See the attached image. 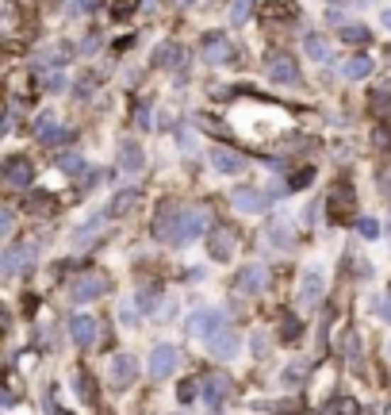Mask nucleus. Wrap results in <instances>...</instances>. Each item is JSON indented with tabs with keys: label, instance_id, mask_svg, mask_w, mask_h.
I'll return each instance as SVG.
<instances>
[{
	"label": "nucleus",
	"instance_id": "obj_1",
	"mask_svg": "<svg viewBox=\"0 0 391 415\" xmlns=\"http://www.w3.org/2000/svg\"><path fill=\"white\" fill-rule=\"evenodd\" d=\"M204 227H207V208H196V204L185 208V212H180V220H177L173 239H169V247H188V242H196Z\"/></svg>",
	"mask_w": 391,
	"mask_h": 415
},
{
	"label": "nucleus",
	"instance_id": "obj_2",
	"mask_svg": "<svg viewBox=\"0 0 391 415\" xmlns=\"http://www.w3.org/2000/svg\"><path fill=\"white\" fill-rule=\"evenodd\" d=\"M223 327H226V323H223V311H219V308H199V311H192V316H188L185 331L192 335V338H215Z\"/></svg>",
	"mask_w": 391,
	"mask_h": 415
},
{
	"label": "nucleus",
	"instance_id": "obj_3",
	"mask_svg": "<svg viewBox=\"0 0 391 415\" xmlns=\"http://www.w3.org/2000/svg\"><path fill=\"white\" fill-rule=\"evenodd\" d=\"M326 204H330V220H334V223H349L353 212H357V196H353L349 181H338V185H334Z\"/></svg>",
	"mask_w": 391,
	"mask_h": 415
},
{
	"label": "nucleus",
	"instance_id": "obj_4",
	"mask_svg": "<svg viewBox=\"0 0 391 415\" xmlns=\"http://www.w3.org/2000/svg\"><path fill=\"white\" fill-rule=\"evenodd\" d=\"M265 70H269V77L280 81V85H299V62L284 50H272L269 58H265Z\"/></svg>",
	"mask_w": 391,
	"mask_h": 415
},
{
	"label": "nucleus",
	"instance_id": "obj_5",
	"mask_svg": "<svg viewBox=\"0 0 391 415\" xmlns=\"http://www.w3.org/2000/svg\"><path fill=\"white\" fill-rule=\"evenodd\" d=\"M180 212H185V204H177V200H165V204L158 208V212H154V223H150V231H154V239H161V242H169V239H173Z\"/></svg>",
	"mask_w": 391,
	"mask_h": 415
},
{
	"label": "nucleus",
	"instance_id": "obj_6",
	"mask_svg": "<svg viewBox=\"0 0 391 415\" xmlns=\"http://www.w3.org/2000/svg\"><path fill=\"white\" fill-rule=\"evenodd\" d=\"M177 362H180L177 346H169V343H158L154 350H150V377H154V381H165V377H173Z\"/></svg>",
	"mask_w": 391,
	"mask_h": 415
},
{
	"label": "nucleus",
	"instance_id": "obj_7",
	"mask_svg": "<svg viewBox=\"0 0 391 415\" xmlns=\"http://www.w3.org/2000/svg\"><path fill=\"white\" fill-rule=\"evenodd\" d=\"M234 247H238V235L226 227V223H215L211 235H207V250H211L215 262H231L234 258Z\"/></svg>",
	"mask_w": 391,
	"mask_h": 415
},
{
	"label": "nucleus",
	"instance_id": "obj_8",
	"mask_svg": "<svg viewBox=\"0 0 391 415\" xmlns=\"http://www.w3.org/2000/svg\"><path fill=\"white\" fill-rule=\"evenodd\" d=\"M269 281H272L269 266H261V262H253V266H246L242 273H238V281H234V292H265V289H269Z\"/></svg>",
	"mask_w": 391,
	"mask_h": 415
},
{
	"label": "nucleus",
	"instance_id": "obj_9",
	"mask_svg": "<svg viewBox=\"0 0 391 415\" xmlns=\"http://www.w3.org/2000/svg\"><path fill=\"white\" fill-rule=\"evenodd\" d=\"M322 296H326V281H322V273L307 269L303 273V281H299V304L303 308H319Z\"/></svg>",
	"mask_w": 391,
	"mask_h": 415
},
{
	"label": "nucleus",
	"instance_id": "obj_10",
	"mask_svg": "<svg viewBox=\"0 0 391 415\" xmlns=\"http://www.w3.org/2000/svg\"><path fill=\"white\" fill-rule=\"evenodd\" d=\"M269 204H272V193H265V188H238L234 193V208L238 212H246V215L265 212Z\"/></svg>",
	"mask_w": 391,
	"mask_h": 415
},
{
	"label": "nucleus",
	"instance_id": "obj_11",
	"mask_svg": "<svg viewBox=\"0 0 391 415\" xmlns=\"http://www.w3.org/2000/svg\"><path fill=\"white\" fill-rule=\"evenodd\" d=\"M226 396H231V377H207L204 381V400H207V408H211V415L223 411V404H226Z\"/></svg>",
	"mask_w": 391,
	"mask_h": 415
},
{
	"label": "nucleus",
	"instance_id": "obj_12",
	"mask_svg": "<svg viewBox=\"0 0 391 415\" xmlns=\"http://www.w3.org/2000/svg\"><path fill=\"white\" fill-rule=\"evenodd\" d=\"M31 262H35V247L31 242H16V247L4 250V266L0 269H4V277H16V273L23 266H31Z\"/></svg>",
	"mask_w": 391,
	"mask_h": 415
},
{
	"label": "nucleus",
	"instance_id": "obj_13",
	"mask_svg": "<svg viewBox=\"0 0 391 415\" xmlns=\"http://www.w3.org/2000/svg\"><path fill=\"white\" fill-rule=\"evenodd\" d=\"M70 335H73V343H77L81 350H92L100 327H97V319H92V316H73L70 319Z\"/></svg>",
	"mask_w": 391,
	"mask_h": 415
},
{
	"label": "nucleus",
	"instance_id": "obj_14",
	"mask_svg": "<svg viewBox=\"0 0 391 415\" xmlns=\"http://www.w3.org/2000/svg\"><path fill=\"white\" fill-rule=\"evenodd\" d=\"M70 296L77 300V304H89V300L104 296V277H100V273H84V277H77V281H73Z\"/></svg>",
	"mask_w": 391,
	"mask_h": 415
},
{
	"label": "nucleus",
	"instance_id": "obj_15",
	"mask_svg": "<svg viewBox=\"0 0 391 415\" xmlns=\"http://www.w3.org/2000/svg\"><path fill=\"white\" fill-rule=\"evenodd\" d=\"M135 377H138V362L131 354L111 357V384H116V389H131V384H135Z\"/></svg>",
	"mask_w": 391,
	"mask_h": 415
},
{
	"label": "nucleus",
	"instance_id": "obj_16",
	"mask_svg": "<svg viewBox=\"0 0 391 415\" xmlns=\"http://www.w3.org/2000/svg\"><path fill=\"white\" fill-rule=\"evenodd\" d=\"M211 166L219 169V173L226 177H238L246 169V158L238 154V150H226V146H211Z\"/></svg>",
	"mask_w": 391,
	"mask_h": 415
},
{
	"label": "nucleus",
	"instance_id": "obj_17",
	"mask_svg": "<svg viewBox=\"0 0 391 415\" xmlns=\"http://www.w3.org/2000/svg\"><path fill=\"white\" fill-rule=\"evenodd\" d=\"M238 346H242V338H238V331H231V327H223L215 338H207V350H211L219 362H226V357L238 354Z\"/></svg>",
	"mask_w": 391,
	"mask_h": 415
},
{
	"label": "nucleus",
	"instance_id": "obj_18",
	"mask_svg": "<svg viewBox=\"0 0 391 415\" xmlns=\"http://www.w3.org/2000/svg\"><path fill=\"white\" fill-rule=\"evenodd\" d=\"M142 166H146L142 146L135 143V139H123V143H119V169H123V173H142Z\"/></svg>",
	"mask_w": 391,
	"mask_h": 415
},
{
	"label": "nucleus",
	"instance_id": "obj_19",
	"mask_svg": "<svg viewBox=\"0 0 391 415\" xmlns=\"http://www.w3.org/2000/svg\"><path fill=\"white\" fill-rule=\"evenodd\" d=\"M150 65L158 70H173V65H185V46L180 43H161L154 54H150Z\"/></svg>",
	"mask_w": 391,
	"mask_h": 415
},
{
	"label": "nucleus",
	"instance_id": "obj_20",
	"mask_svg": "<svg viewBox=\"0 0 391 415\" xmlns=\"http://www.w3.org/2000/svg\"><path fill=\"white\" fill-rule=\"evenodd\" d=\"M31 177H35V166L27 162V158H12V162L4 166V181L12 188H27L31 185Z\"/></svg>",
	"mask_w": 391,
	"mask_h": 415
},
{
	"label": "nucleus",
	"instance_id": "obj_21",
	"mask_svg": "<svg viewBox=\"0 0 391 415\" xmlns=\"http://www.w3.org/2000/svg\"><path fill=\"white\" fill-rule=\"evenodd\" d=\"M231 43H226V35H207L204 39V58L207 62H231Z\"/></svg>",
	"mask_w": 391,
	"mask_h": 415
},
{
	"label": "nucleus",
	"instance_id": "obj_22",
	"mask_svg": "<svg viewBox=\"0 0 391 415\" xmlns=\"http://www.w3.org/2000/svg\"><path fill=\"white\" fill-rule=\"evenodd\" d=\"M341 73H346L349 81H365L372 73V58H368V54H353V58L341 65Z\"/></svg>",
	"mask_w": 391,
	"mask_h": 415
},
{
	"label": "nucleus",
	"instance_id": "obj_23",
	"mask_svg": "<svg viewBox=\"0 0 391 415\" xmlns=\"http://www.w3.org/2000/svg\"><path fill=\"white\" fill-rule=\"evenodd\" d=\"M31 131H35V135H39V143H50V139L58 135L62 127H58V119H54V112H43V116L31 124Z\"/></svg>",
	"mask_w": 391,
	"mask_h": 415
},
{
	"label": "nucleus",
	"instance_id": "obj_24",
	"mask_svg": "<svg viewBox=\"0 0 391 415\" xmlns=\"http://www.w3.org/2000/svg\"><path fill=\"white\" fill-rule=\"evenodd\" d=\"M135 204H138V188H119L116 200H111V208H108V215H127Z\"/></svg>",
	"mask_w": 391,
	"mask_h": 415
},
{
	"label": "nucleus",
	"instance_id": "obj_25",
	"mask_svg": "<svg viewBox=\"0 0 391 415\" xmlns=\"http://www.w3.org/2000/svg\"><path fill=\"white\" fill-rule=\"evenodd\" d=\"M338 39L349 43V46H365V43H372V35H368V27H360V23H346L338 31Z\"/></svg>",
	"mask_w": 391,
	"mask_h": 415
},
{
	"label": "nucleus",
	"instance_id": "obj_26",
	"mask_svg": "<svg viewBox=\"0 0 391 415\" xmlns=\"http://www.w3.org/2000/svg\"><path fill=\"white\" fill-rule=\"evenodd\" d=\"M307 58L311 62H330V46H326V39H322V35H307Z\"/></svg>",
	"mask_w": 391,
	"mask_h": 415
},
{
	"label": "nucleus",
	"instance_id": "obj_27",
	"mask_svg": "<svg viewBox=\"0 0 391 415\" xmlns=\"http://www.w3.org/2000/svg\"><path fill=\"white\" fill-rule=\"evenodd\" d=\"M341 357L353 365V370H360V343H357V335L346 331V343H341Z\"/></svg>",
	"mask_w": 391,
	"mask_h": 415
},
{
	"label": "nucleus",
	"instance_id": "obj_28",
	"mask_svg": "<svg viewBox=\"0 0 391 415\" xmlns=\"http://www.w3.org/2000/svg\"><path fill=\"white\" fill-rule=\"evenodd\" d=\"M269 242H276V247H284V250L292 247V231H288V220H276V223H269Z\"/></svg>",
	"mask_w": 391,
	"mask_h": 415
},
{
	"label": "nucleus",
	"instance_id": "obj_29",
	"mask_svg": "<svg viewBox=\"0 0 391 415\" xmlns=\"http://www.w3.org/2000/svg\"><path fill=\"white\" fill-rule=\"evenodd\" d=\"M322 415H357V404H353L349 396H338V400H330L326 408H322Z\"/></svg>",
	"mask_w": 391,
	"mask_h": 415
},
{
	"label": "nucleus",
	"instance_id": "obj_30",
	"mask_svg": "<svg viewBox=\"0 0 391 415\" xmlns=\"http://www.w3.org/2000/svg\"><path fill=\"white\" fill-rule=\"evenodd\" d=\"M311 373V365L307 362H295V365H288V370H284V384H288V389H295V384H303V377Z\"/></svg>",
	"mask_w": 391,
	"mask_h": 415
},
{
	"label": "nucleus",
	"instance_id": "obj_31",
	"mask_svg": "<svg viewBox=\"0 0 391 415\" xmlns=\"http://www.w3.org/2000/svg\"><path fill=\"white\" fill-rule=\"evenodd\" d=\"M253 16V0H234L231 4V23H246Z\"/></svg>",
	"mask_w": 391,
	"mask_h": 415
},
{
	"label": "nucleus",
	"instance_id": "obj_32",
	"mask_svg": "<svg viewBox=\"0 0 391 415\" xmlns=\"http://www.w3.org/2000/svg\"><path fill=\"white\" fill-rule=\"evenodd\" d=\"M138 4L142 0H116V4H111V16H116V20H127V16L138 12Z\"/></svg>",
	"mask_w": 391,
	"mask_h": 415
},
{
	"label": "nucleus",
	"instance_id": "obj_33",
	"mask_svg": "<svg viewBox=\"0 0 391 415\" xmlns=\"http://www.w3.org/2000/svg\"><path fill=\"white\" fill-rule=\"evenodd\" d=\"M81 166H84L81 154H62V158H58V169H62V173H70V177H77Z\"/></svg>",
	"mask_w": 391,
	"mask_h": 415
},
{
	"label": "nucleus",
	"instance_id": "obj_34",
	"mask_svg": "<svg viewBox=\"0 0 391 415\" xmlns=\"http://www.w3.org/2000/svg\"><path fill=\"white\" fill-rule=\"evenodd\" d=\"M311 181H314V166H303V169H295V173H292L288 188H307Z\"/></svg>",
	"mask_w": 391,
	"mask_h": 415
},
{
	"label": "nucleus",
	"instance_id": "obj_35",
	"mask_svg": "<svg viewBox=\"0 0 391 415\" xmlns=\"http://www.w3.org/2000/svg\"><path fill=\"white\" fill-rule=\"evenodd\" d=\"M299 331H303V323L295 316H284V327H280V338L284 343H292V338H299Z\"/></svg>",
	"mask_w": 391,
	"mask_h": 415
},
{
	"label": "nucleus",
	"instance_id": "obj_36",
	"mask_svg": "<svg viewBox=\"0 0 391 415\" xmlns=\"http://www.w3.org/2000/svg\"><path fill=\"white\" fill-rule=\"evenodd\" d=\"M100 223H104V215H92V220H89V223H84V227H81L77 235H73V239H77V242H89V239H92V235H97V231H100Z\"/></svg>",
	"mask_w": 391,
	"mask_h": 415
},
{
	"label": "nucleus",
	"instance_id": "obj_37",
	"mask_svg": "<svg viewBox=\"0 0 391 415\" xmlns=\"http://www.w3.org/2000/svg\"><path fill=\"white\" fill-rule=\"evenodd\" d=\"M196 392H199V384H196V381H180V384H177L180 404H192V400H196Z\"/></svg>",
	"mask_w": 391,
	"mask_h": 415
},
{
	"label": "nucleus",
	"instance_id": "obj_38",
	"mask_svg": "<svg viewBox=\"0 0 391 415\" xmlns=\"http://www.w3.org/2000/svg\"><path fill=\"white\" fill-rule=\"evenodd\" d=\"M357 231L365 235V239H380V223H376V220H360Z\"/></svg>",
	"mask_w": 391,
	"mask_h": 415
},
{
	"label": "nucleus",
	"instance_id": "obj_39",
	"mask_svg": "<svg viewBox=\"0 0 391 415\" xmlns=\"http://www.w3.org/2000/svg\"><path fill=\"white\" fill-rule=\"evenodd\" d=\"M154 304H158V289H146V292L138 296V308H142V311H154Z\"/></svg>",
	"mask_w": 391,
	"mask_h": 415
},
{
	"label": "nucleus",
	"instance_id": "obj_40",
	"mask_svg": "<svg viewBox=\"0 0 391 415\" xmlns=\"http://www.w3.org/2000/svg\"><path fill=\"white\" fill-rule=\"evenodd\" d=\"M77 392H81V400H97V389H89V377L77 373Z\"/></svg>",
	"mask_w": 391,
	"mask_h": 415
},
{
	"label": "nucleus",
	"instance_id": "obj_41",
	"mask_svg": "<svg viewBox=\"0 0 391 415\" xmlns=\"http://www.w3.org/2000/svg\"><path fill=\"white\" fill-rule=\"evenodd\" d=\"M92 89H97V77H84V81L77 85V100H84V97H89Z\"/></svg>",
	"mask_w": 391,
	"mask_h": 415
},
{
	"label": "nucleus",
	"instance_id": "obj_42",
	"mask_svg": "<svg viewBox=\"0 0 391 415\" xmlns=\"http://www.w3.org/2000/svg\"><path fill=\"white\" fill-rule=\"evenodd\" d=\"M97 46H100V35H97V31H92V35H89V39H84V43H81V54H92V50H97Z\"/></svg>",
	"mask_w": 391,
	"mask_h": 415
},
{
	"label": "nucleus",
	"instance_id": "obj_43",
	"mask_svg": "<svg viewBox=\"0 0 391 415\" xmlns=\"http://www.w3.org/2000/svg\"><path fill=\"white\" fill-rule=\"evenodd\" d=\"M0 231H12V208H4V212H0Z\"/></svg>",
	"mask_w": 391,
	"mask_h": 415
},
{
	"label": "nucleus",
	"instance_id": "obj_44",
	"mask_svg": "<svg viewBox=\"0 0 391 415\" xmlns=\"http://www.w3.org/2000/svg\"><path fill=\"white\" fill-rule=\"evenodd\" d=\"M376 146H391V127H380L376 131Z\"/></svg>",
	"mask_w": 391,
	"mask_h": 415
},
{
	"label": "nucleus",
	"instance_id": "obj_45",
	"mask_svg": "<svg viewBox=\"0 0 391 415\" xmlns=\"http://www.w3.org/2000/svg\"><path fill=\"white\" fill-rule=\"evenodd\" d=\"M70 139H73V131H65V127H62V131H58V135H54V139H50V143H46V146H58V143H70Z\"/></svg>",
	"mask_w": 391,
	"mask_h": 415
},
{
	"label": "nucleus",
	"instance_id": "obj_46",
	"mask_svg": "<svg viewBox=\"0 0 391 415\" xmlns=\"http://www.w3.org/2000/svg\"><path fill=\"white\" fill-rule=\"evenodd\" d=\"M380 316H384V323H391V296L380 300Z\"/></svg>",
	"mask_w": 391,
	"mask_h": 415
},
{
	"label": "nucleus",
	"instance_id": "obj_47",
	"mask_svg": "<svg viewBox=\"0 0 391 415\" xmlns=\"http://www.w3.org/2000/svg\"><path fill=\"white\" fill-rule=\"evenodd\" d=\"M131 46H135V35H123V39L116 43V50H131Z\"/></svg>",
	"mask_w": 391,
	"mask_h": 415
},
{
	"label": "nucleus",
	"instance_id": "obj_48",
	"mask_svg": "<svg viewBox=\"0 0 391 415\" xmlns=\"http://www.w3.org/2000/svg\"><path fill=\"white\" fill-rule=\"evenodd\" d=\"M253 346H257V354H261V357L269 354V350H265V346H269V338H265V335H257V338H253Z\"/></svg>",
	"mask_w": 391,
	"mask_h": 415
},
{
	"label": "nucleus",
	"instance_id": "obj_49",
	"mask_svg": "<svg viewBox=\"0 0 391 415\" xmlns=\"http://www.w3.org/2000/svg\"><path fill=\"white\" fill-rule=\"evenodd\" d=\"M138 124H142V127H150V108H146V104L138 108Z\"/></svg>",
	"mask_w": 391,
	"mask_h": 415
},
{
	"label": "nucleus",
	"instance_id": "obj_50",
	"mask_svg": "<svg viewBox=\"0 0 391 415\" xmlns=\"http://www.w3.org/2000/svg\"><path fill=\"white\" fill-rule=\"evenodd\" d=\"M384 27H387V31H391V8H387V12H384Z\"/></svg>",
	"mask_w": 391,
	"mask_h": 415
},
{
	"label": "nucleus",
	"instance_id": "obj_51",
	"mask_svg": "<svg viewBox=\"0 0 391 415\" xmlns=\"http://www.w3.org/2000/svg\"><path fill=\"white\" fill-rule=\"evenodd\" d=\"M177 4H180V8H185V4H192V0H177Z\"/></svg>",
	"mask_w": 391,
	"mask_h": 415
},
{
	"label": "nucleus",
	"instance_id": "obj_52",
	"mask_svg": "<svg viewBox=\"0 0 391 415\" xmlns=\"http://www.w3.org/2000/svg\"><path fill=\"white\" fill-rule=\"evenodd\" d=\"M360 4H365V8H368V4H376V0H360Z\"/></svg>",
	"mask_w": 391,
	"mask_h": 415
},
{
	"label": "nucleus",
	"instance_id": "obj_53",
	"mask_svg": "<svg viewBox=\"0 0 391 415\" xmlns=\"http://www.w3.org/2000/svg\"><path fill=\"white\" fill-rule=\"evenodd\" d=\"M334 4H338V0H334Z\"/></svg>",
	"mask_w": 391,
	"mask_h": 415
}]
</instances>
